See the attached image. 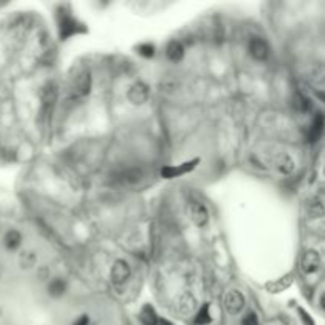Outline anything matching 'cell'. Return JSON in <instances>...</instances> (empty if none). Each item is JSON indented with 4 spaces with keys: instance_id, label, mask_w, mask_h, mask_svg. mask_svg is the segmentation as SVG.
I'll use <instances>...</instances> for the list:
<instances>
[{
    "instance_id": "4fadbf2b",
    "label": "cell",
    "mask_w": 325,
    "mask_h": 325,
    "mask_svg": "<svg viewBox=\"0 0 325 325\" xmlns=\"http://www.w3.org/2000/svg\"><path fill=\"white\" fill-rule=\"evenodd\" d=\"M67 281L64 278H54L50 281V284H48V295L52 298H61L67 292Z\"/></svg>"
},
{
    "instance_id": "d6986e66",
    "label": "cell",
    "mask_w": 325,
    "mask_h": 325,
    "mask_svg": "<svg viewBox=\"0 0 325 325\" xmlns=\"http://www.w3.org/2000/svg\"><path fill=\"white\" fill-rule=\"evenodd\" d=\"M213 317H211V312H209V303H203L202 308L198 309V312L194 317V324L195 325H208L211 324Z\"/></svg>"
},
{
    "instance_id": "f546056e",
    "label": "cell",
    "mask_w": 325,
    "mask_h": 325,
    "mask_svg": "<svg viewBox=\"0 0 325 325\" xmlns=\"http://www.w3.org/2000/svg\"><path fill=\"white\" fill-rule=\"evenodd\" d=\"M159 325H173V322L167 321V319H160V321H159Z\"/></svg>"
},
{
    "instance_id": "3957f363",
    "label": "cell",
    "mask_w": 325,
    "mask_h": 325,
    "mask_svg": "<svg viewBox=\"0 0 325 325\" xmlns=\"http://www.w3.org/2000/svg\"><path fill=\"white\" fill-rule=\"evenodd\" d=\"M91 87H92V76H91V71L87 68L81 70L80 73L75 76L73 83H71V92H73L75 97H86L91 92Z\"/></svg>"
},
{
    "instance_id": "9a60e30c",
    "label": "cell",
    "mask_w": 325,
    "mask_h": 325,
    "mask_svg": "<svg viewBox=\"0 0 325 325\" xmlns=\"http://www.w3.org/2000/svg\"><path fill=\"white\" fill-rule=\"evenodd\" d=\"M165 54L168 57V61L171 62H181L184 59V46L179 43L176 40H171L170 43L167 45V50H165Z\"/></svg>"
},
{
    "instance_id": "e0dca14e",
    "label": "cell",
    "mask_w": 325,
    "mask_h": 325,
    "mask_svg": "<svg viewBox=\"0 0 325 325\" xmlns=\"http://www.w3.org/2000/svg\"><path fill=\"white\" fill-rule=\"evenodd\" d=\"M179 311L183 312V314H190L192 311L195 309L197 306V302H195V297L192 295L190 292H186L181 298H179Z\"/></svg>"
},
{
    "instance_id": "277c9868",
    "label": "cell",
    "mask_w": 325,
    "mask_h": 325,
    "mask_svg": "<svg viewBox=\"0 0 325 325\" xmlns=\"http://www.w3.org/2000/svg\"><path fill=\"white\" fill-rule=\"evenodd\" d=\"M57 86L54 83H48L43 87V92H41V114L48 119L51 118L54 106H56L57 102Z\"/></svg>"
},
{
    "instance_id": "7a4b0ae2",
    "label": "cell",
    "mask_w": 325,
    "mask_h": 325,
    "mask_svg": "<svg viewBox=\"0 0 325 325\" xmlns=\"http://www.w3.org/2000/svg\"><path fill=\"white\" fill-rule=\"evenodd\" d=\"M198 164H200V159H190L188 162H183V164H179V165H167L160 170V176L165 179H173V178L183 176V174H188L192 170H195Z\"/></svg>"
},
{
    "instance_id": "83f0119b",
    "label": "cell",
    "mask_w": 325,
    "mask_h": 325,
    "mask_svg": "<svg viewBox=\"0 0 325 325\" xmlns=\"http://www.w3.org/2000/svg\"><path fill=\"white\" fill-rule=\"evenodd\" d=\"M319 305H321L322 311H325V292L321 295V300H319Z\"/></svg>"
},
{
    "instance_id": "8fae6325",
    "label": "cell",
    "mask_w": 325,
    "mask_h": 325,
    "mask_svg": "<svg viewBox=\"0 0 325 325\" xmlns=\"http://www.w3.org/2000/svg\"><path fill=\"white\" fill-rule=\"evenodd\" d=\"M319 268H321V256L317 254V251H305V254L302 256V272L305 274H312L319 272Z\"/></svg>"
},
{
    "instance_id": "ba28073f",
    "label": "cell",
    "mask_w": 325,
    "mask_h": 325,
    "mask_svg": "<svg viewBox=\"0 0 325 325\" xmlns=\"http://www.w3.org/2000/svg\"><path fill=\"white\" fill-rule=\"evenodd\" d=\"M244 303H246L244 295L239 291H230V292H227V295L224 297V309L230 316L239 314L244 308Z\"/></svg>"
},
{
    "instance_id": "8992f818",
    "label": "cell",
    "mask_w": 325,
    "mask_h": 325,
    "mask_svg": "<svg viewBox=\"0 0 325 325\" xmlns=\"http://www.w3.org/2000/svg\"><path fill=\"white\" fill-rule=\"evenodd\" d=\"M248 51L251 54V57L257 62H265L270 57V45L267 40H263L262 37H252L249 40Z\"/></svg>"
},
{
    "instance_id": "2e32d148",
    "label": "cell",
    "mask_w": 325,
    "mask_h": 325,
    "mask_svg": "<svg viewBox=\"0 0 325 325\" xmlns=\"http://www.w3.org/2000/svg\"><path fill=\"white\" fill-rule=\"evenodd\" d=\"M140 321L143 325H159V316L151 305H144L140 311Z\"/></svg>"
},
{
    "instance_id": "30bf717a",
    "label": "cell",
    "mask_w": 325,
    "mask_h": 325,
    "mask_svg": "<svg viewBox=\"0 0 325 325\" xmlns=\"http://www.w3.org/2000/svg\"><path fill=\"white\" fill-rule=\"evenodd\" d=\"M144 178V170L141 167H130L116 174V181L125 186H135L141 183Z\"/></svg>"
},
{
    "instance_id": "5b68a950",
    "label": "cell",
    "mask_w": 325,
    "mask_h": 325,
    "mask_svg": "<svg viewBox=\"0 0 325 325\" xmlns=\"http://www.w3.org/2000/svg\"><path fill=\"white\" fill-rule=\"evenodd\" d=\"M149 97H151V89L143 81L134 83L127 91V100L132 105H138V106L144 105L149 100Z\"/></svg>"
},
{
    "instance_id": "9c48e42d",
    "label": "cell",
    "mask_w": 325,
    "mask_h": 325,
    "mask_svg": "<svg viewBox=\"0 0 325 325\" xmlns=\"http://www.w3.org/2000/svg\"><path fill=\"white\" fill-rule=\"evenodd\" d=\"M189 214H190V219L192 222L198 227V228H203L208 225L209 222V211L208 208L205 206L203 203L200 202H192L189 205Z\"/></svg>"
},
{
    "instance_id": "7c38bea8",
    "label": "cell",
    "mask_w": 325,
    "mask_h": 325,
    "mask_svg": "<svg viewBox=\"0 0 325 325\" xmlns=\"http://www.w3.org/2000/svg\"><path fill=\"white\" fill-rule=\"evenodd\" d=\"M324 129H325V116L322 113H319V114H316V118L312 119V122H311V127H309V132H308L309 141L311 143L317 141L319 138L322 137Z\"/></svg>"
},
{
    "instance_id": "6da1fadb",
    "label": "cell",
    "mask_w": 325,
    "mask_h": 325,
    "mask_svg": "<svg viewBox=\"0 0 325 325\" xmlns=\"http://www.w3.org/2000/svg\"><path fill=\"white\" fill-rule=\"evenodd\" d=\"M57 29H59V38L68 40L73 35L86 34L87 29L83 22H80L76 17L71 15V11H65L64 7L57 11Z\"/></svg>"
},
{
    "instance_id": "5bb4252c",
    "label": "cell",
    "mask_w": 325,
    "mask_h": 325,
    "mask_svg": "<svg viewBox=\"0 0 325 325\" xmlns=\"http://www.w3.org/2000/svg\"><path fill=\"white\" fill-rule=\"evenodd\" d=\"M274 168L282 174H291L295 170V162L289 154H279L274 159Z\"/></svg>"
},
{
    "instance_id": "52a82bcc",
    "label": "cell",
    "mask_w": 325,
    "mask_h": 325,
    "mask_svg": "<svg viewBox=\"0 0 325 325\" xmlns=\"http://www.w3.org/2000/svg\"><path fill=\"white\" fill-rule=\"evenodd\" d=\"M132 276V268L127 260H122V258H119L113 263V268H111V282L114 286H122L125 284Z\"/></svg>"
},
{
    "instance_id": "4316f807",
    "label": "cell",
    "mask_w": 325,
    "mask_h": 325,
    "mask_svg": "<svg viewBox=\"0 0 325 325\" xmlns=\"http://www.w3.org/2000/svg\"><path fill=\"white\" fill-rule=\"evenodd\" d=\"M300 316H302V321H303V324H305V325H314V321H312L311 316H309L306 311L300 309Z\"/></svg>"
},
{
    "instance_id": "44dd1931",
    "label": "cell",
    "mask_w": 325,
    "mask_h": 325,
    "mask_svg": "<svg viewBox=\"0 0 325 325\" xmlns=\"http://www.w3.org/2000/svg\"><path fill=\"white\" fill-rule=\"evenodd\" d=\"M291 284H292V274H289V276H286V278H281L278 281L270 282V284H267V289L272 293H279L282 291H286Z\"/></svg>"
},
{
    "instance_id": "d4e9b609",
    "label": "cell",
    "mask_w": 325,
    "mask_h": 325,
    "mask_svg": "<svg viewBox=\"0 0 325 325\" xmlns=\"http://www.w3.org/2000/svg\"><path fill=\"white\" fill-rule=\"evenodd\" d=\"M241 325H258V317L256 312H248L241 319Z\"/></svg>"
},
{
    "instance_id": "f1b7e54d",
    "label": "cell",
    "mask_w": 325,
    "mask_h": 325,
    "mask_svg": "<svg viewBox=\"0 0 325 325\" xmlns=\"http://www.w3.org/2000/svg\"><path fill=\"white\" fill-rule=\"evenodd\" d=\"M316 97H317L319 100L325 102V92H324V91H319V92H316Z\"/></svg>"
},
{
    "instance_id": "ffe728a7",
    "label": "cell",
    "mask_w": 325,
    "mask_h": 325,
    "mask_svg": "<svg viewBox=\"0 0 325 325\" xmlns=\"http://www.w3.org/2000/svg\"><path fill=\"white\" fill-rule=\"evenodd\" d=\"M308 213L311 218H322V216L325 214V205L322 203L321 198H311V200L308 202Z\"/></svg>"
},
{
    "instance_id": "ac0fdd59",
    "label": "cell",
    "mask_w": 325,
    "mask_h": 325,
    "mask_svg": "<svg viewBox=\"0 0 325 325\" xmlns=\"http://www.w3.org/2000/svg\"><path fill=\"white\" fill-rule=\"evenodd\" d=\"M3 241H5V246H7V249L15 251V249H17L21 246L22 235L17 230H10V232H7V235H5Z\"/></svg>"
},
{
    "instance_id": "7402d4cb",
    "label": "cell",
    "mask_w": 325,
    "mask_h": 325,
    "mask_svg": "<svg viewBox=\"0 0 325 325\" xmlns=\"http://www.w3.org/2000/svg\"><path fill=\"white\" fill-rule=\"evenodd\" d=\"M292 106L297 111H300V113H306L311 108V102H309L308 97H306V95L297 92L293 95V99H292Z\"/></svg>"
},
{
    "instance_id": "cb8c5ba5",
    "label": "cell",
    "mask_w": 325,
    "mask_h": 325,
    "mask_svg": "<svg viewBox=\"0 0 325 325\" xmlns=\"http://www.w3.org/2000/svg\"><path fill=\"white\" fill-rule=\"evenodd\" d=\"M137 52L144 59H153L155 54V46L153 43H141L137 46Z\"/></svg>"
},
{
    "instance_id": "603a6c76",
    "label": "cell",
    "mask_w": 325,
    "mask_h": 325,
    "mask_svg": "<svg viewBox=\"0 0 325 325\" xmlns=\"http://www.w3.org/2000/svg\"><path fill=\"white\" fill-rule=\"evenodd\" d=\"M35 263H37V254L34 251H24L21 254V267L32 268Z\"/></svg>"
},
{
    "instance_id": "484cf974",
    "label": "cell",
    "mask_w": 325,
    "mask_h": 325,
    "mask_svg": "<svg viewBox=\"0 0 325 325\" xmlns=\"http://www.w3.org/2000/svg\"><path fill=\"white\" fill-rule=\"evenodd\" d=\"M89 324H91V317H89L87 314H81L73 322V325H89Z\"/></svg>"
}]
</instances>
